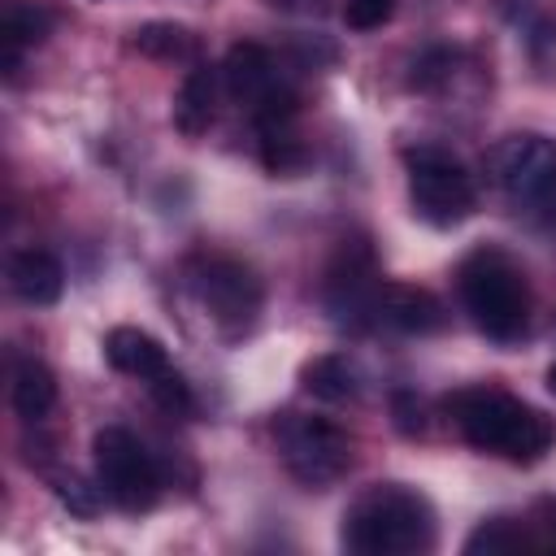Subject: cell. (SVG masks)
<instances>
[{
    "instance_id": "1",
    "label": "cell",
    "mask_w": 556,
    "mask_h": 556,
    "mask_svg": "<svg viewBox=\"0 0 556 556\" xmlns=\"http://www.w3.org/2000/svg\"><path fill=\"white\" fill-rule=\"evenodd\" d=\"M443 408L456 421L460 439L486 456L534 465L556 447V421L500 387H460L443 395Z\"/></svg>"
},
{
    "instance_id": "2",
    "label": "cell",
    "mask_w": 556,
    "mask_h": 556,
    "mask_svg": "<svg viewBox=\"0 0 556 556\" xmlns=\"http://www.w3.org/2000/svg\"><path fill=\"white\" fill-rule=\"evenodd\" d=\"M439 539L434 504L404 482L365 486L339 521V543L352 556H417Z\"/></svg>"
},
{
    "instance_id": "3",
    "label": "cell",
    "mask_w": 556,
    "mask_h": 556,
    "mask_svg": "<svg viewBox=\"0 0 556 556\" xmlns=\"http://www.w3.org/2000/svg\"><path fill=\"white\" fill-rule=\"evenodd\" d=\"M456 295L469 321L500 348L521 343L530 330V282L526 269L495 243H478L456 265Z\"/></svg>"
},
{
    "instance_id": "4",
    "label": "cell",
    "mask_w": 556,
    "mask_h": 556,
    "mask_svg": "<svg viewBox=\"0 0 556 556\" xmlns=\"http://www.w3.org/2000/svg\"><path fill=\"white\" fill-rule=\"evenodd\" d=\"M187 291L213 321L222 343H239L256 330L261 308H265V287L252 265L226 252H204L187 261Z\"/></svg>"
},
{
    "instance_id": "5",
    "label": "cell",
    "mask_w": 556,
    "mask_h": 556,
    "mask_svg": "<svg viewBox=\"0 0 556 556\" xmlns=\"http://www.w3.org/2000/svg\"><path fill=\"white\" fill-rule=\"evenodd\" d=\"M486 178L517 213H556V139L517 130L491 143Z\"/></svg>"
},
{
    "instance_id": "6",
    "label": "cell",
    "mask_w": 556,
    "mask_h": 556,
    "mask_svg": "<svg viewBox=\"0 0 556 556\" xmlns=\"http://www.w3.org/2000/svg\"><path fill=\"white\" fill-rule=\"evenodd\" d=\"M404 169H408V204L426 226L452 230L478 208L473 174L452 152L434 143H417L404 152Z\"/></svg>"
},
{
    "instance_id": "7",
    "label": "cell",
    "mask_w": 556,
    "mask_h": 556,
    "mask_svg": "<svg viewBox=\"0 0 556 556\" xmlns=\"http://www.w3.org/2000/svg\"><path fill=\"white\" fill-rule=\"evenodd\" d=\"M96 456V482L104 486L109 504L122 513H148L161 495V469L152 452L126 430V426H104L91 439Z\"/></svg>"
},
{
    "instance_id": "8",
    "label": "cell",
    "mask_w": 556,
    "mask_h": 556,
    "mask_svg": "<svg viewBox=\"0 0 556 556\" xmlns=\"http://www.w3.org/2000/svg\"><path fill=\"white\" fill-rule=\"evenodd\" d=\"M278 452L287 473L313 491L339 482L356 460V443L348 430H339L326 417H295V413L278 421Z\"/></svg>"
},
{
    "instance_id": "9",
    "label": "cell",
    "mask_w": 556,
    "mask_h": 556,
    "mask_svg": "<svg viewBox=\"0 0 556 556\" xmlns=\"http://www.w3.org/2000/svg\"><path fill=\"white\" fill-rule=\"evenodd\" d=\"M369 321L400 334H439L447 326V308L434 291L413 282H378L369 300Z\"/></svg>"
},
{
    "instance_id": "10",
    "label": "cell",
    "mask_w": 556,
    "mask_h": 556,
    "mask_svg": "<svg viewBox=\"0 0 556 556\" xmlns=\"http://www.w3.org/2000/svg\"><path fill=\"white\" fill-rule=\"evenodd\" d=\"M222 83L230 91V100H239L248 113H256L261 104H269L278 91H287V83L278 78V65L269 56V48L261 43H235L222 61Z\"/></svg>"
},
{
    "instance_id": "11",
    "label": "cell",
    "mask_w": 556,
    "mask_h": 556,
    "mask_svg": "<svg viewBox=\"0 0 556 556\" xmlns=\"http://www.w3.org/2000/svg\"><path fill=\"white\" fill-rule=\"evenodd\" d=\"M9 287H13L17 300H26L35 308H48L65 291V269L48 248H17L9 256Z\"/></svg>"
},
{
    "instance_id": "12",
    "label": "cell",
    "mask_w": 556,
    "mask_h": 556,
    "mask_svg": "<svg viewBox=\"0 0 556 556\" xmlns=\"http://www.w3.org/2000/svg\"><path fill=\"white\" fill-rule=\"evenodd\" d=\"M104 361L117 369V374H130L139 382L156 378L161 369H169V352L156 334L139 330V326H113L109 339H104Z\"/></svg>"
},
{
    "instance_id": "13",
    "label": "cell",
    "mask_w": 556,
    "mask_h": 556,
    "mask_svg": "<svg viewBox=\"0 0 556 556\" xmlns=\"http://www.w3.org/2000/svg\"><path fill=\"white\" fill-rule=\"evenodd\" d=\"M52 22H56V13L48 4H39V0H4L0 39H4V70H9V78L17 74L22 52L39 48L52 35Z\"/></svg>"
},
{
    "instance_id": "14",
    "label": "cell",
    "mask_w": 556,
    "mask_h": 556,
    "mask_svg": "<svg viewBox=\"0 0 556 556\" xmlns=\"http://www.w3.org/2000/svg\"><path fill=\"white\" fill-rule=\"evenodd\" d=\"M217 83H222V70L195 61L174 96V126L187 135V139H200L213 117H217Z\"/></svg>"
},
{
    "instance_id": "15",
    "label": "cell",
    "mask_w": 556,
    "mask_h": 556,
    "mask_svg": "<svg viewBox=\"0 0 556 556\" xmlns=\"http://www.w3.org/2000/svg\"><path fill=\"white\" fill-rule=\"evenodd\" d=\"M9 400H13V413L22 421H43L56 404V374L35 361V356H22L13 365V382H9Z\"/></svg>"
},
{
    "instance_id": "16",
    "label": "cell",
    "mask_w": 556,
    "mask_h": 556,
    "mask_svg": "<svg viewBox=\"0 0 556 556\" xmlns=\"http://www.w3.org/2000/svg\"><path fill=\"white\" fill-rule=\"evenodd\" d=\"M300 387H304L308 395L326 400V404H343V400H352V395L361 391V374H356V365H352L343 352H321V356L304 361Z\"/></svg>"
},
{
    "instance_id": "17",
    "label": "cell",
    "mask_w": 556,
    "mask_h": 556,
    "mask_svg": "<svg viewBox=\"0 0 556 556\" xmlns=\"http://www.w3.org/2000/svg\"><path fill=\"white\" fill-rule=\"evenodd\" d=\"M130 48L148 61H200V35L182 22H143L130 35Z\"/></svg>"
},
{
    "instance_id": "18",
    "label": "cell",
    "mask_w": 556,
    "mask_h": 556,
    "mask_svg": "<svg viewBox=\"0 0 556 556\" xmlns=\"http://www.w3.org/2000/svg\"><path fill=\"white\" fill-rule=\"evenodd\" d=\"M256 152L261 165L274 178H291L308 165V148L300 143V135L291 130V122H274V126H256Z\"/></svg>"
},
{
    "instance_id": "19",
    "label": "cell",
    "mask_w": 556,
    "mask_h": 556,
    "mask_svg": "<svg viewBox=\"0 0 556 556\" xmlns=\"http://www.w3.org/2000/svg\"><path fill=\"white\" fill-rule=\"evenodd\" d=\"M456 65H460V52L447 48V43H434V48H426V52L413 56V65H408V87H413V91H434V87L452 83Z\"/></svg>"
},
{
    "instance_id": "20",
    "label": "cell",
    "mask_w": 556,
    "mask_h": 556,
    "mask_svg": "<svg viewBox=\"0 0 556 556\" xmlns=\"http://www.w3.org/2000/svg\"><path fill=\"white\" fill-rule=\"evenodd\" d=\"M48 482H52V495H56L74 517H96L100 504L109 500L100 482H87V478L74 473V469H70V473H65V469H61V473H48Z\"/></svg>"
},
{
    "instance_id": "21",
    "label": "cell",
    "mask_w": 556,
    "mask_h": 556,
    "mask_svg": "<svg viewBox=\"0 0 556 556\" xmlns=\"http://www.w3.org/2000/svg\"><path fill=\"white\" fill-rule=\"evenodd\" d=\"M534 539L526 530H517L508 517H491L482 521L469 539H465V552H513V547H530Z\"/></svg>"
},
{
    "instance_id": "22",
    "label": "cell",
    "mask_w": 556,
    "mask_h": 556,
    "mask_svg": "<svg viewBox=\"0 0 556 556\" xmlns=\"http://www.w3.org/2000/svg\"><path fill=\"white\" fill-rule=\"evenodd\" d=\"M148 395L169 413V417H182V413H191L195 408V400H191V387H187V378L169 365V369H161L156 378H148Z\"/></svg>"
},
{
    "instance_id": "23",
    "label": "cell",
    "mask_w": 556,
    "mask_h": 556,
    "mask_svg": "<svg viewBox=\"0 0 556 556\" xmlns=\"http://www.w3.org/2000/svg\"><path fill=\"white\" fill-rule=\"evenodd\" d=\"M395 0H348L343 4V22L352 30H378L382 22H391Z\"/></svg>"
},
{
    "instance_id": "24",
    "label": "cell",
    "mask_w": 556,
    "mask_h": 556,
    "mask_svg": "<svg viewBox=\"0 0 556 556\" xmlns=\"http://www.w3.org/2000/svg\"><path fill=\"white\" fill-rule=\"evenodd\" d=\"M534 65L543 70V78H556V22L534 30Z\"/></svg>"
},
{
    "instance_id": "25",
    "label": "cell",
    "mask_w": 556,
    "mask_h": 556,
    "mask_svg": "<svg viewBox=\"0 0 556 556\" xmlns=\"http://www.w3.org/2000/svg\"><path fill=\"white\" fill-rule=\"evenodd\" d=\"M395 426L404 434H421V404L408 391H395Z\"/></svg>"
},
{
    "instance_id": "26",
    "label": "cell",
    "mask_w": 556,
    "mask_h": 556,
    "mask_svg": "<svg viewBox=\"0 0 556 556\" xmlns=\"http://www.w3.org/2000/svg\"><path fill=\"white\" fill-rule=\"evenodd\" d=\"M265 4L278 13H321L326 0H265Z\"/></svg>"
},
{
    "instance_id": "27",
    "label": "cell",
    "mask_w": 556,
    "mask_h": 556,
    "mask_svg": "<svg viewBox=\"0 0 556 556\" xmlns=\"http://www.w3.org/2000/svg\"><path fill=\"white\" fill-rule=\"evenodd\" d=\"M547 391H552V395H556V361H552V365H547Z\"/></svg>"
}]
</instances>
